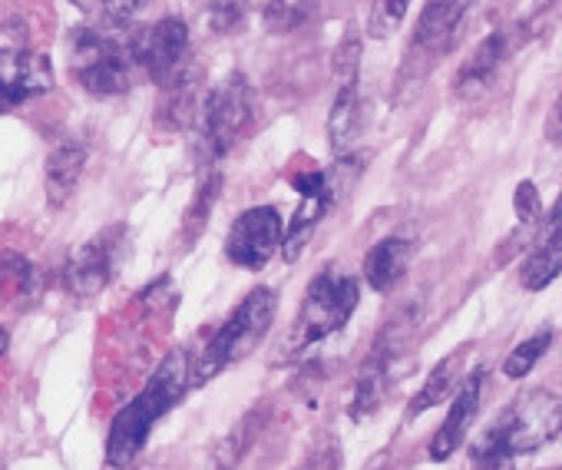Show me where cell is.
<instances>
[{
    "mask_svg": "<svg viewBox=\"0 0 562 470\" xmlns=\"http://www.w3.org/2000/svg\"><path fill=\"white\" fill-rule=\"evenodd\" d=\"M192 361L186 348H172L159 368L149 374V381L143 384V391L120 407V414L110 424L106 434V467L113 470H126L133 467V460L143 454L153 427L189 394L192 381H189Z\"/></svg>",
    "mask_w": 562,
    "mask_h": 470,
    "instance_id": "obj_1",
    "label": "cell"
},
{
    "mask_svg": "<svg viewBox=\"0 0 562 470\" xmlns=\"http://www.w3.org/2000/svg\"><path fill=\"white\" fill-rule=\"evenodd\" d=\"M562 434V394L549 388L522 391L509 407L496 414V421L480 434L473 447V460L490 457H522Z\"/></svg>",
    "mask_w": 562,
    "mask_h": 470,
    "instance_id": "obj_2",
    "label": "cell"
},
{
    "mask_svg": "<svg viewBox=\"0 0 562 470\" xmlns=\"http://www.w3.org/2000/svg\"><path fill=\"white\" fill-rule=\"evenodd\" d=\"M274 315H278V289H271V286L251 289L228 312V318L222 322V328L205 342V348L192 361V371H189L192 388L209 384L215 374H222L232 365H238L241 358H248L261 345V338L268 335Z\"/></svg>",
    "mask_w": 562,
    "mask_h": 470,
    "instance_id": "obj_3",
    "label": "cell"
},
{
    "mask_svg": "<svg viewBox=\"0 0 562 470\" xmlns=\"http://www.w3.org/2000/svg\"><path fill=\"white\" fill-rule=\"evenodd\" d=\"M358 302H361V286L355 276L341 272L338 266L322 269L305 292L302 312L285 338L281 355L299 358L302 351H308V348L322 345L325 338H331L335 332H341L351 322Z\"/></svg>",
    "mask_w": 562,
    "mask_h": 470,
    "instance_id": "obj_4",
    "label": "cell"
},
{
    "mask_svg": "<svg viewBox=\"0 0 562 470\" xmlns=\"http://www.w3.org/2000/svg\"><path fill=\"white\" fill-rule=\"evenodd\" d=\"M67 47H70L67 51L70 74L87 93H93V97H123V93L133 90L139 67L133 60L130 44H120L106 31L87 24V27H77L70 34Z\"/></svg>",
    "mask_w": 562,
    "mask_h": 470,
    "instance_id": "obj_5",
    "label": "cell"
},
{
    "mask_svg": "<svg viewBox=\"0 0 562 470\" xmlns=\"http://www.w3.org/2000/svg\"><path fill=\"white\" fill-rule=\"evenodd\" d=\"M255 93L241 74H228L202 103V153L222 159L251 126Z\"/></svg>",
    "mask_w": 562,
    "mask_h": 470,
    "instance_id": "obj_6",
    "label": "cell"
},
{
    "mask_svg": "<svg viewBox=\"0 0 562 470\" xmlns=\"http://www.w3.org/2000/svg\"><path fill=\"white\" fill-rule=\"evenodd\" d=\"M192 41H189V24L182 18H162L149 27H143L133 41H130V51H133V60L136 67L162 90L169 87L172 80H179L182 74H189V51Z\"/></svg>",
    "mask_w": 562,
    "mask_h": 470,
    "instance_id": "obj_7",
    "label": "cell"
},
{
    "mask_svg": "<svg viewBox=\"0 0 562 470\" xmlns=\"http://www.w3.org/2000/svg\"><path fill=\"white\" fill-rule=\"evenodd\" d=\"M292 186H295V192H302V205L295 209V219L285 232V239H281V256H285V262H299L305 256L315 228L328 219V212L341 199L345 179L338 176V166H335L328 172L325 169L299 172L292 179Z\"/></svg>",
    "mask_w": 562,
    "mask_h": 470,
    "instance_id": "obj_8",
    "label": "cell"
},
{
    "mask_svg": "<svg viewBox=\"0 0 562 470\" xmlns=\"http://www.w3.org/2000/svg\"><path fill=\"white\" fill-rule=\"evenodd\" d=\"M414 332V318H394L374 342L371 355L364 358L361 371H358V381H355V398H351V407L348 414L355 421H364L371 417L384 398H387V388H391V378H394V365L404 351V342L411 338Z\"/></svg>",
    "mask_w": 562,
    "mask_h": 470,
    "instance_id": "obj_9",
    "label": "cell"
},
{
    "mask_svg": "<svg viewBox=\"0 0 562 470\" xmlns=\"http://www.w3.org/2000/svg\"><path fill=\"white\" fill-rule=\"evenodd\" d=\"M281 239H285L281 212L274 205H251L241 215H235V222L228 225L225 259L235 269L261 272L271 262V256L281 249Z\"/></svg>",
    "mask_w": 562,
    "mask_h": 470,
    "instance_id": "obj_10",
    "label": "cell"
},
{
    "mask_svg": "<svg viewBox=\"0 0 562 470\" xmlns=\"http://www.w3.org/2000/svg\"><path fill=\"white\" fill-rule=\"evenodd\" d=\"M473 8V0H427L420 18H417V27H414V37H411V54L401 67V77L404 74H427L453 44L460 24L467 21Z\"/></svg>",
    "mask_w": 562,
    "mask_h": 470,
    "instance_id": "obj_11",
    "label": "cell"
},
{
    "mask_svg": "<svg viewBox=\"0 0 562 470\" xmlns=\"http://www.w3.org/2000/svg\"><path fill=\"white\" fill-rule=\"evenodd\" d=\"M120 256H123V228H103L97 232L90 243H83L70 259H67V269H64V286L80 295V299H90V295H100L116 269H120Z\"/></svg>",
    "mask_w": 562,
    "mask_h": 470,
    "instance_id": "obj_12",
    "label": "cell"
},
{
    "mask_svg": "<svg viewBox=\"0 0 562 470\" xmlns=\"http://www.w3.org/2000/svg\"><path fill=\"white\" fill-rule=\"evenodd\" d=\"M54 90V67L47 54L37 51H0V113H8L34 97Z\"/></svg>",
    "mask_w": 562,
    "mask_h": 470,
    "instance_id": "obj_13",
    "label": "cell"
},
{
    "mask_svg": "<svg viewBox=\"0 0 562 470\" xmlns=\"http://www.w3.org/2000/svg\"><path fill=\"white\" fill-rule=\"evenodd\" d=\"M483 381H486V368H473V371L460 381V388H457V394H453V404H450L443 424L437 427V434L430 437V447H427V457H430L434 463L450 460V457L457 454V447H463V440H467V434H470V427H473V421H476V414H480Z\"/></svg>",
    "mask_w": 562,
    "mask_h": 470,
    "instance_id": "obj_14",
    "label": "cell"
},
{
    "mask_svg": "<svg viewBox=\"0 0 562 470\" xmlns=\"http://www.w3.org/2000/svg\"><path fill=\"white\" fill-rule=\"evenodd\" d=\"M562 276V205H552L542 219L532 249L519 266V282L526 292H542Z\"/></svg>",
    "mask_w": 562,
    "mask_h": 470,
    "instance_id": "obj_15",
    "label": "cell"
},
{
    "mask_svg": "<svg viewBox=\"0 0 562 470\" xmlns=\"http://www.w3.org/2000/svg\"><path fill=\"white\" fill-rule=\"evenodd\" d=\"M516 47V31L513 27H496L493 34H486L476 51L463 60L453 90L460 97H476L480 90H486L493 83V77L499 74V67L506 64V57Z\"/></svg>",
    "mask_w": 562,
    "mask_h": 470,
    "instance_id": "obj_16",
    "label": "cell"
},
{
    "mask_svg": "<svg viewBox=\"0 0 562 470\" xmlns=\"http://www.w3.org/2000/svg\"><path fill=\"white\" fill-rule=\"evenodd\" d=\"M411 259H414V243L404 239V235H387V239L374 243L364 256V282L374 292L387 295L407 276Z\"/></svg>",
    "mask_w": 562,
    "mask_h": 470,
    "instance_id": "obj_17",
    "label": "cell"
},
{
    "mask_svg": "<svg viewBox=\"0 0 562 470\" xmlns=\"http://www.w3.org/2000/svg\"><path fill=\"white\" fill-rule=\"evenodd\" d=\"M87 169V149L80 143H60L44 166V186H47V202L54 209L67 205L70 195L77 192L80 179Z\"/></svg>",
    "mask_w": 562,
    "mask_h": 470,
    "instance_id": "obj_18",
    "label": "cell"
},
{
    "mask_svg": "<svg viewBox=\"0 0 562 470\" xmlns=\"http://www.w3.org/2000/svg\"><path fill=\"white\" fill-rule=\"evenodd\" d=\"M265 417H268V407H265V404H258V407H251L248 414H241V417L232 424V430L215 444L212 467H215V470H235V467L245 460V454L251 450V444L258 440V434H261V427H265Z\"/></svg>",
    "mask_w": 562,
    "mask_h": 470,
    "instance_id": "obj_19",
    "label": "cell"
},
{
    "mask_svg": "<svg viewBox=\"0 0 562 470\" xmlns=\"http://www.w3.org/2000/svg\"><path fill=\"white\" fill-rule=\"evenodd\" d=\"M361 130V87L358 80H345L338 87V97L331 103V113H328V139H331V149L338 156H345V149L355 143Z\"/></svg>",
    "mask_w": 562,
    "mask_h": 470,
    "instance_id": "obj_20",
    "label": "cell"
},
{
    "mask_svg": "<svg viewBox=\"0 0 562 470\" xmlns=\"http://www.w3.org/2000/svg\"><path fill=\"white\" fill-rule=\"evenodd\" d=\"M463 355H467V348H460V351L447 355L443 361H437V368L427 374L424 388L411 398V404H407V417H420V414H427L430 407H437L440 401H447V398L460 388V361H463Z\"/></svg>",
    "mask_w": 562,
    "mask_h": 470,
    "instance_id": "obj_21",
    "label": "cell"
},
{
    "mask_svg": "<svg viewBox=\"0 0 562 470\" xmlns=\"http://www.w3.org/2000/svg\"><path fill=\"white\" fill-rule=\"evenodd\" d=\"M195 90H199V80L195 74H182L179 80H172L169 87H162V100H159V110H156V123L166 126V130H186L195 116Z\"/></svg>",
    "mask_w": 562,
    "mask_h": 470,
    "instance_id": "obj_22",
    "label": "cell"
},
{
    "mask_svg": "<svg viewBox=\"0 0 562 470\" xmlns=\"http://www.w3.org/2000/svg\"><path fill=\"white\" fill-rule=\"evenodd\" d=\"M41 292L37 266L21 253H0V299L4 302H31Z\"/></svg>",
    "mask_w": 562,
    "mask_h": 470,
    "instance_id": "obj_23",
    "label": "cell"
},
{
    "mask_svg": "<svg viewBox=\"0 0 562 470\" xmlns=\"http://www.w3.org/2000/svg\"><path fill=\"white\" fill-rule=\"evenodd\" d=\"M218 195H222V172H209L199 182V189H195V195H192V202L186 209V219H182V246L186 249H192L202 239V232H205V225L212 219V205L218 202Z\"/></svg>",
    "mask_w": 562,
    "mask_h": 470,
    "instance_id": "obj_24",
    "label": "cell"
},
{
    "mask_svg": "<svg viewBox=\"0 0 562 470\" xmlns=\"http://www.w3.org/2000/svg\"><path fill=\"white\" fill-rule=\"evenodd\" d=\"M70 4L100 31L126 27L143 11V0H70Z\"/></svg>",
    "mask_w": 562,
    "mask_h": 470,
    "instance_id": "obj_25",
    "label": "cell"
},
{
    "mask_svg": "<svg viewBox=\"0 0 562 470\" xmlns=\"http://www.w3.org/2000/svg\"><path fill=\"white\" fill-rule=\"evenodd\" d=\"M312 18H315V0H268L265 14H261L265 31H271V34L299 31Z\"/></svg>",
    "mask_w": 562,
    "mask_h": 470,
    "instance_id": "obj_26",
    "label": "cell"
},
{
    "mask_svg": "<svg viewBox=\"0 0 562 470\" xmlns=\"http://www.w3.org/2000/svg\"><path fill=\"white\" fill-rule=\"evenodd\" d=\"M549 345H552V328L546 325V328H539L536 335H529L526 342H519V345L506 355V361H503V374H506V378H513V381L526 378V374L539 365V358L549 351Z\"/></svg>",
    "mask_w": 562,
    "mask_h": 470,
    "instance_id": "obj_27",
    "label": "cell"
},
{
    "mask_svg": "<svg viewBox=\"0 0 562 470\" xmlns=\"http://www.w3.org/2000/svg\"><path fill=\"white\" fill-rule=\"evenodd\" d=\"M411 8V0H374V11H371V21H368V34L374 41H384L394 34V27L404 21Z\"/></svg>",
    "mask_w": 562,
    "mask_h": 470,
    "instance_id": "obj_28",
    "label": "cell"
},
{
    "mask_svg": "<svg viewBox=\"0 0 562 470\" xmlns=\"http://www.w3.org/2000/svg\"><path fill=\"white\" fill-rule=\"evenodd\" d=\"M248 18V0H212L209 4V27L215 34H235Z\"/></svg>",
    "mask_w": 562,
    "mask_h": 470,
    "instance_id": "obj_29",
    "label": "cell"
},
{
    "mask_svg": "<svg viewBox=\"0 0 562 470\" xmlns=\"http://www.w3.org/2000/svg\"><path fill=\"white\" fill-rule=\"evenodd\" d=\"M358 70H361V37H358V31H348L335 54V77H338V83L358 80Z\"/></svg>",
    "mask_w": 562,
    "mask_h": 470,
    "instance_id": "obj_30",
    "label": "cell"
},
{
    "mask_svg": "<svg viewBox=\"0 0 562 470\" xmlns=\"http://www.w3.org/2000/svg\"><path fill=\"white\" fill-rule=\"evenodd\" d=\"M295 470H341V444L335 437H322Z\"/></svg>",
    "mask_w": 562,
    "mask_h": 470,
    "instance_id": "obj_31",
    "label": "cell"
},
{
    "mask_svg": "<svg viewBox=\"0 0 562 470\" xmlns=\"http://www.w3.org/2000/svg\"><path fill=\"white\" fill-rule=\"evenodd\" d=\"M513 205H516V215H519V222H536V219H542V199H539V189H536V182L522 179V182L516 186Z\"/></svg>",
    "mask_w": 562,
    "mask_h": 470,
    "instance_id": "obj_32",
    "label": "cell"
},
{
    "mask_svg": "<svg viewBox=\"0 0 562 470\" xmlns=\"http://www.w3.org/2000/svg\"><path fill=\"white\" fill-rule=\"evenodd\" d=\"M542 136H546V143H552V146H559V143H562V90H559L555 103H552V107H549V113H546Z\"/></svg>",
    "mask_w": 562,
    "mask_h": 470,
    "instance_id": "obj_33",
    "label": "cell"
},
{
    "mask_svg": "<svg viewBox=\"0 0 562 470\" xmlns=\"http://www.w3.org/2000/svg\"><path fill=\"white\" fill-rule=\"evenodd\" d=\"M476 470H516V463L509 457H490V460H476Z\"/></svg>",
    "mask_w": 562,
    "mask_h": 470,
    "instance_id": "obj_34",
    "label": "cell"
},
{
    "mask_svg": "<svg viewBox=\"0 0 562 470\" xmlns=\"http://www.w3.org/2000/svg\"><path fill=\"white\" fill-rule=\"evenodd\" d=\"M8 345H11V335H8V328H4V325H0V358L8 355Z\"/></svg>",
    "mask_w": 562,
    "mask_h": 470,
    "instance_id": "obj_35",
    "label": "cell"
},
{
    "mask_svg": "<svg viewBox=\"0 0 562 470\" xmlns=\"http://www.w3.org/2000/svg\"><path fill=\"white\" fill-rule=\"evenodd\" d=\"M546 4H552V0H539V8H546Z\"/></svg>",
    "mask_w": 562,
    "mask_h": 470,
    "instance_id": "obj_36",
    "label": "cell"
},
{
    "mask_svg": "<svg viewBox=\"0 0 562 470\" xmlns=\"http://www.w3.org/2000/svg\"><path fill=\"white\" fill-rule=\"evenodd\" d=\"M552 470H562V467H552Z\"/></svg>",
    "mask_w": 562,
    "mask_h": 470,
    "instance_id": "obj_37",
    "label": "cell"
}]
</instances>
